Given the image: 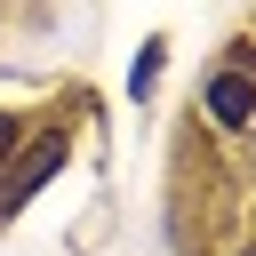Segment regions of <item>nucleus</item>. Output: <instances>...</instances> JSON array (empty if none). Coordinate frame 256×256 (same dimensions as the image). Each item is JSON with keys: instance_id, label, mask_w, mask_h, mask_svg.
I'll return each mask as SVG.
<instances>
[{"instance_id": "obj_1", "label": "nucleus", "mask_w": 256, "mask_h": 256, "mask_svg": "<svg viewBox=\"0 0 256 256\" xmlns=\"http://www.w3.org/2000/svg\"><path fill=\"white\" fill-rule=\"evenodd\" d=\"M56 160H64V136H40V144L16 160V176H0V208H24V200L56 176Z\"/></svg>"}, {"instance_id": "obj_2", "label": "nucleus", "mask_w": 256, "mask_h": 256, "mask_svg": "<svg viewBox=\"0 0 256 256\" xmlns=\"http://www.w3.org/2000/svg\"><path fill=\"white\" fill-rule=\"evenodd\" d=\"M208 112H216L224 128L256 120V88H248V72H224V80H208Z\"/></svg>"}, {"instance_id": "obj_3", "label": "nucleus", "mask_w": 256, "mask_h": 256, "mask_svg": "<svg viewBox=\"0 0 256 256\" xmlns=\"http://www.w3.org/2000/svg\"><path fill=\"white\" fill-rule=\"evenodd\" d=\"M152 72H160V48H144V56H136V72H128V88L144 96V88H152Z\"/></svg>"}, {"instance_id": "obj_4", "label": "nucleus", "mask_w": 256, "mask_h": 256, "mask_svg": "<svg viewBox=\"0 0 256 256\" xmlns=\"http://www.w3.org/2000/svg\"><path fill=\"white\" fill-rule=\"evenodd\" d=\"M8 152H16V120H0V160H8Z\"/></svg>"}]
</instances>
